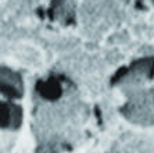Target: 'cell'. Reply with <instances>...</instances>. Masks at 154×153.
I'll return each mask as SVG.
<instances>
[{
  "mask_svg": "<svg viewBox=\"0 0 154 153\" xmlns=\"http://www.w3.org/2000/svg\"><path fill=\"white\" fill-rule=\"evenodd\" d=\"M135 2H136L137 6H146V7L154 6V0H135Z\"/></svg>",
  "mask_w": 154,
  "mask_h": 153,
  "instance_id": "cell-1",
  "label": "cell"
}]
</instances>
